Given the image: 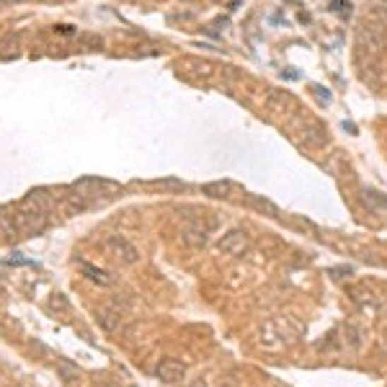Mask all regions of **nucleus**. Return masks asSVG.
Masks as SVG:
<instances>
[{
  "label": "nucleus",
  "instance_id": "f8f14e48",
  "mask_svg": "<svg viewBox=\"0 0 387 387\" xmlns=\"http://www.w3.org/2000/svg\"><path fill=\"white\" fill-rule=\"evenodd\" d=\"M364 201H369L372 207L387 209V196H382V194L374 191V189H364Z\"/></svg>",
  "mask_w": 387,
  "mask_h": 387
},
{
  "label": "nucleus",
  "instance_id": "20e7f679",
  "mask_svg": "<svg viewBox=\"0 0 387 387\" xmlns=\"http://www.w3.org/2000/svg\"><path fill=\"white\" fill-rule=\"evenodd\" d=\"M215 227H217L215 217H209V212H201V217H194L191 222L186 225V230H184V240H186L189 246H194V248L207 246V240H209V235L215 232Z\"/></svg>",
  "mask_w": 387,
  "mask_h": 387
},
{
  "label": "nucleus",
  "instance_id": "2eb2a0df",
  "mask_svg": "<svg viewBox=\"0 0 387 387\" xmlns=\"http://www.w3.org/2000/svg\"><path fill=\"white\" fill-rule=\"evenodd\" d=\"M189 387H204V385H201V380H196L194 385H189Z\"/></svg>",
  "mask_w": 387,
  "mask_h": 387
},
{
  "label": "nucleus",
  "instance_id": "423d86ee",
  "mask_svg": "<svg viewBox=\"0 0 387 387\" xmlns=\"http://www.w3.org/2000/svg\"><path fill=\"white\" fill-rule=\"evenodd\" d=\"M106 248H109L121 263H137V261H140V251H137L124 235H112V238L106 240Z\"/></svg>",
  "mask_w": 387,
  "mask_h": 387
},
{
  "label": "nucleus",
  "instance_id": "1a4fd4ad",
  "mask_svg": "<svg viewBox=\"0 0 387 387\" xmlns=\"http://www.w3.org/2000/svg\"><path fill=\"white\" fill-rule=\"evenodd\" d=\"M232 191H235V186H232L230 181H212V184L201 186V194H207L212 199H227Z\"/></svg>",
  "mask_w": 387,
  "mask_h": 387
},
{
  "label": "nucleus",
  "instance_id": "9b49d317",
  "mask_svg": "<svg viewBox=\"0 0 387 387\" xmlns=\"http://www.w3.org/2000/svg\"><path fill=\"white\" fill-rule=\"evenodd\" d=\"M81 271H83L85 276H88L90 282L101 284V287H106V284H112V276L106 274V271H101V268H96V266H90V263H85V261L81 263Z\"/></svg>",
  "mask_w": 387,
  "mask_h": 387
},
{
  "label": "nucleus",
  "instance_id": "7ed1b4c3",
  "mask_svg": "<svg viewBox=\"0 0 387 387\" xmlns=\"http://www.w3.org/2000/svg\"><path fill=\"white\" fill-rule=\"evenodd\" d=\"M357 44L369 54H380L387 47V29L382 23H362L357 31Z\"/></svg>",
  "mask_w": 387,
  "mask_h": 387
},
{
  "label": "nucleus",
  "instance_id": "f257e3e1",
  "mask_svg": "<svg viewBox=\"0 0 387 387\" xmlns=\"http://www.w3.org/2000/svg\"><path fill=\"white\" fill-rule=\"evenodd\" d=\"M54 201L44 189L26 194V199L16 207V225H18V238H31L47 230L49 225V212H52Z\"/></svg>",
  "mask_w": 387,
  "mask_h": 387
},
{
  "label": "nucleus",
  "instance_id": "ddd939ff",
  "mask_svg": "<svg viewBox=\"0 0 387 387\" xmlns=\"http://www.w3.org/2000/svg\"><path fill=\"white\" fill-rule=\"evenodd\" d=\"M16 47H18V37H16V34H8V37L0 39V54H3V57L13 54Z\"/></svg>",
  "mask_w": 387,
  "mask_h": 387
},
{
  "label": "nucleus",
  "instance_id": "0eeeda50",
  "mask_svg": "<svg viewBox=\"0 0 387 387\" xmlns=\"http://www.w3.org/2000/svg\"><path fill=\"white\" fill-rule=\"evenodd\" d=\"M155 377L160 382H168V385L181 382L186 377V364L179 362V359H163V362L155 367Z\"/></svg>",
  "mask_w": 387,
  "mask_h": 387
},
{
  "label": "nucleus",
  "instance_id": "9d476101",
  "mask_svg": "<svg viewBox=\"0 0 387 387\" xmlns=\"http://www.w3.org/2000/svg\"><path fill=\"white\" fill-rule=\"evenodd\" d=\"M248 204H251L254 209H258L261 215H268V217H279V215H282L274 201L261 199V196H256V194H251V196H248Z\"/></svg>",
  "mask_w": 387,
  "mask_h": 387
},
{
  "label": "nucleus",
  "instance_id": "6e6552de",
  "mask_svg": "<svg viewBox=\"0 0 387 387\" xmlns=\"http://www.w3.org/2000/svg\"><path fill=\"white\" fill-rule=\"evenodd\" d=\"M266 104L271 112H290L292 106H294V98H292V93H287V90H268Z\"/></svg>",
  "mask_w": 387,
  "mask_h": 387
},
{
  "label": "nucleus",
  "instance_id": "39448f33",
  "mask_svg": "<svg viewBox=\"0 0 387 387\" xmlns=\"http://www.w3.org/2000/svg\"><path fill=\"white\" fill-rule=\"evenodd\" d=\"M217 251L225 256H243L248 251V235L246 230H230L217 240Z\"/></svg>",
  "mask_w": 387,
  "mask_h": 387
},
{
  "label": "nucleus",
  "instance_id": "f03ea898",
  "mask_svg": "<svg viewBox=\"0 0 387 387\" xmlns=\"http://www.w3.org/2000/svg\"><path fill=\"white\" fill-rule=\"evenodd\" d=\"M294 321L292 315H279V318H274V321H268L266 328L261 331V346L263 349H284V346H290L292 341H297V335L302 333V331H287V326Z\"/></svg>",
  "mask_w": 387,
  "mask_h": 387
},
{
  "label": "nucleus",
  "instance_id": "4468645a",
  "mask_svg": "<svg viewBox=\"0 0 387 387\" xmlns=\"http://www.w3.org/2000/svg\"><path fill=\"white\" fill-rule=\"evenodd\" d=\"M157 186H163V189H186V184H184V181H176V179H168V181H157Z\"/></svg>",
  "mask_w": 387,
  "mask_h": 387
}]
</instances>
